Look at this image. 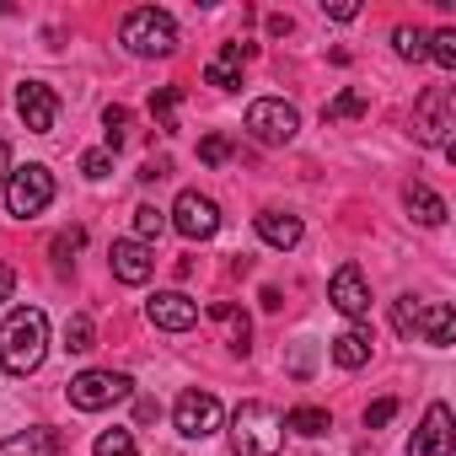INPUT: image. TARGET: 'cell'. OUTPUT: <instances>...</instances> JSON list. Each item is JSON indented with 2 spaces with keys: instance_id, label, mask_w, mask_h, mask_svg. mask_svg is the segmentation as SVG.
Here are the masks:
<instances>
[{
  "instance_id": "83f0119b",
  "label": "cell",
  "mask_w": 456,
  "mask_h": 456,
  "mask_svg": "<svg viewBox=\"0 0 456 456\" xmlns=\"http://www.w3.org/2000/svg\"><path fill=\"white\" fill-rule=\"evenodd\" d=\"M92 456H140V451H134V435L129 429H102L97 445H92Z\"/></svg>"
},
{
  "instance_id": "1f68e13d",
  "label": "cell",
  "mask_w": 456,
  "mask_h": 456,
  "mask_svg": "<svg viewBox=\"0 0 456 456\" xmlns=\"http://www.w3.org/2000/svg\"><path fill=\"white\" fill-rule=\"evenodd\" d=\"M392 328H397L403 338H413V333H419V301H413V296L392 301Z\"/></svg>"
},
{
  "instance_id": "d4e9b609",
  "label": "cell",
  "mask_w": 456,
  "mask_h": 456,
  "mask_svg": "<svg viewBox=\"0 0 456 456\" xmlns=\"http://www.w3.org/2000/svg\"><path fill=\"white\" fill-rule=\"evenodd\" d=\"M161 232H167V209L140 204V209H134V242H156Z\"/></svg>"
},
{
  "instance_id": "9c48e42d",
  "label": "cell",
  "mask_w": 456,
  "mask_h": 456,
  "mask_svg": "<svg viewBox=\"0 0 456 456\" xmlns=\"http://www.w3.org/2000/svg\"><path fill=\"white\" fill-rule=\"evenodd\" d=\"M172 424H177V435L183 440H209L215 429H220V397L215 392H183L177 397V408H172Z\"/></svg>"
},
{
  "instance_id": "ba28073f",
  "label": "cell",
  "mask_w": 456,
  "mask_h": 456,
  "mask_svg": "<svg viewBox=\"0 0 456 456\" xmlns=\"http://www.w3.org/2000/svg\"><path fill=\"white\" fill-rule=\"evenodd\" d=\"M167 225H172L177 237H188V242H209L220 232V204L209 193H199V188H183L177 204H172V215H167Z\"/></svg>"
},
{
  "instance_id": "9a60e30c",
  "label": "cell",
  "mask_w": 456,
  "mask_h": 456,
  "mask_svg": "<svg viewBox=\"0 0 456 456\" xmlns=\"http://www.w3.org/2000/svg\"><path fill=\"white\" fill-rule=\"evenodd\" d=\"M253 60V44H225L209 65H204V81L215 86V92H237L242 86V65Z\"/></svg>"
},
{
  "instance_id": "2e32d148",
  "label": "cell",
  "mask_w": 456,
  "mask_h": 456,
  "mask_svg": "<svg viewBox=\"0 0 456 456\" xmlns=\"http://www.w3.org/2000/svg\"><path fill=\"white\" fill-rule=\"evenodd\" d=\"M60 451H65V440L49 424H33V429H22L12 440H0V456H60Z\"/></svg>"
},
{
  "instance_id": "8992f818",
  "label": "cell",
  "mask_w": 456,
  "mask_h": 456,
  "mask_svg": "<svg viewBox=\"0 0 456 456\" xmlns=\"http://www.w3.org/2000/svg\"><path fill=\"white\" fill-rule=\"evenodd\" d=\"M242 124H248V134L258 145H290L296 129H301V113L285 97H258V102H248V118Z\"/></svg>"
},
{
  "instance_id": "4fadbf2b",
  "label": "cell",
  "mask_w": 456,
  "mask_h": 456,
  "mask_svg": "<svg viewBox=\"0 0 456 456\" xmlns=\"http://www.w3.org/2000/svg\"><path fill=\"white\" fill-rule=\"evenodd\" d=\"M108 264H113V280H118V285H145V280L156 274V253H151V242H134V237L113 242Z\"/></svg>"
},
{
  "instance_id": "f546056e",
  "label": "cell",
  "mask_w": 456,
  "mask_h": 456,
  "mask_svg": "<svg viewBox=\"0 0 456 456\" xmlns=\"http://www.w3.org/2000/svg\"><path fill=\"white\" fill-rule=\"evenodd\" d=\"M81 242H86V232H81V225H70V232H60V237L49 242V253H54V264L65 269V264H70V258L81 253Z\"/></svg>"
},
{
  "instance_id": "8fae6325",
  "label": "cell",
  "mask_w": 456,
  "mask_h": 456,
  "mask_svg": "<svg viewBox=\"0 0 456 456\" xmlns=\"http://www.w3.org/2000/svg\"><path fill=\"white\" fill-rule=\"evenodd\" d=\"M145 317H151V328H161V333H188V328L199 322V301H188L183 290H161V296L145 301Z\"/></svg>"
},
{
  "instance_id": "603a6c76",
  "label": "cell",
  "mask_w": 456,
  "mask_h": 456,
  "mask_svg": "<svg viewBox=\"0 0 456 456\" xmlns=\"http://www.w3.org/2000/svg\"><path fill=\"white\" fill-rule=\"evenodd\" d=\"M177 102H183V92H177V86H156V92H151V118H156V129H161V134H172V129H177Z\"/></svg>"
},
{
  "instance_id": "74e56055",
  "label": "cell",
  "mask_w": 456,
  "mask_h": 456,
  "mask_svg": "<svg viewBox=\"0 0 456 456\" xmlns=\"http://www.w3.org/2000/svg\"><path fill=\"white\" fill-rule=\"evenodd\" d=\"M6 177H12V145L0 140V188H6Z\"/></svg>"
},
{
  "instance_id": "7c38bea8",
  "label": "cell",
  "mask_w": 456,
  "mask_h": 456,
  "mask_svg": "<svg viewBox=\"0 0 456 456\" xmlns=\"http://www.w3.org/2000/svg\"><path fill=\"white\" fill-rule=\"evenodd\" d=\"M451 408L445 403H429L424 408V424L413 429V440H408V456H451Z\"/></svg>"
},
{
  "instance_id": "4dcf8cb0",
  "label": "cell",
  "mask_w": 456,
  "mask_h": 456,
  "mask_svg": "<svg viewBox=\"0 0 456 456\" xmlns=\"http://www.w3.org/2000/svg\"><path fill=\"white\" fill-rule=\"evenodd\" d=\"M429 60H435L440 70H456V33H451V28H440V33L429 38Z\"/></svg>"
},
{
  "instance_id": "d6a6232c",
  "label": "cell",
  "mask_w": 456,
  "mask_h": 456,
  "mask_svg": "<svg viewBox=\"0 0 456 456\" xmlns=\"http://www.w3.org/2000/svg\"><path fill=\"white\" fill-rule=\"evenodd\" d=\"M108 172H113V151H108V145H102V151H86V156H81V177H86V183H102Z\"/></svg>"
},
{
  "instance_id": "ac0fdd59",
  "label": "cell",
  "mask_w": 456,
  "mask_h": 456,
  "mask_svg": "<svg viewBox=\"0 0 456 456\" xmlns=\"http://www.w3.org/2000/svg\"><path fill=\"white\" fill-rule=\"evenodd\" d=\"M209 317L225 328V349H232V354H248V349H253V322H248V312H242V306L215 301V306H209Z\"/></svg>"
},
{
  "instance_id": "5b68a950",
  "label": "cell",
  "mask_w": 456,
  "mask_h": 456,
  "mask_svg": "<svg viewBox=\"0 0 456 456\" xmlns=\"http://www.w3.org/2000/svg\"><path fill=\"white\" fill-rule=\"evenodd\" d=\"M54 204V172L44 167V161H28V167H17L12 177H6V209L17 215V220H33V215H44Z\"/></svg>"
},
{
  "instance_id": "e0dca14e",
  "label": "cell",
  "mask_w": 456,
  "mask_h": 456,
  "mask_svg": "<svg viewBox=\"0 0 456 456\" xmlns=\"http://www.w3.org/2000/svg\"><path fill=\"white\" fill-rule=\"evenodd\" d=\"M258 237H264L274 253L301 248V215H290V209H264V215H258Z\"/></svg>"
},
{
  "instance_id": "6da1fadb",
  "label": "cell",
  "mask_w": 456,
  "mask_h": 456,
  "mask_svg": "<svg viewBox=\"0 0 456 456\" xmlns=\"http://www.w3.org/2000/svg\"><path fill=\"white\" fill-rule=\"evenodd\" d=\"M49 354V317L38 306H17L0 322V365L6 376H33Z\"/></svg>"
},
{
  "instance_id": "7a4b0ae2",
  "label": "cell",
  "mask_w": 456,
  "mask_h": 456,
  "mask_svg": "<svg viewBox=\"0 0 456 456\" xmlns=\"http://www.w3.org/2000/svg\"><path fill=\"white\" fill-rule=\"evenodd\" d=\"M285 445V424H280V408L274 403H242L232 413V451L237 456H280Z\"/></svg>"
},
{
  "instance_id": "484cf974",
  "label": "cell",
  "mask_w": 456,
  "mask_h": 456,
  "mask_svg": "<svg viewBox=\"0 0 456 456\" xmlns=\"http://www.w3.org/2000/svg\"><path fill=\"white\" fill-rule=\"evenodd\" d=\"M392 49H397V60H413V65L429 60V38H424L419 28H397V33H392Z\"/></svg>"
},
{
  "instance_id": "3957f363",
  "label": "cell",
  "mask_w": 456,
  "mask_h": 456,
  "mask_svg": "<svg viewBox=\"0 0 456 456\" xmlns=\"http://www.w3.org/2000/svg\"><path fill=\"white\" fill-rule=\"evenodd\" d=\"M118 44H124L134 60H167V54H177V22H172L167 12H156V6H140V12L124 17Z\"/></svg>"
},
{
  "instance_id": "f1b7e54d",
  "label": "cell",
  "mask_w": 456,
  "mask_h": 456,
  "mask_svg": "<svg viewBox=\"0 0 456 456\" xmlns=\"http://www.w3.org/2000/svg\"><path fill=\"white\" fill-rule=\"evenodd\" d=\"M102 134H108V151H118V145L129 140V108H118V102H113V108L102 113Z\"/></svg>"
},
{
  "instance_id": "277c9868",
  "label": "cell",
  "mask_w": 456,
  "mask_h": 456,
  "mask_svg": "<svg viewBox=\"0 0 456 456\" xmlns=\"http://www.w3.org/2000/svg\"><path fill=\"white\" fill-rule=\"evenodd\" d=\"M456 92L451 86H429L419 102H413V140L429 145V151H445L456 156Z\"/></svg>"
},
{
  "instance_id": "f35d334b",
  "label": "cell",
  "mask_w": 456,
  "mask_h": 456,
  "mask_svg": "<svg viewBox=\"0 0 456 456\" xmlns=\"http://www.w3.org/2000/svg\"><path fill=\"white\" fill-rule=\"evenodd\" d=\"M140 177H145V183H156V177H167V161H145V167H140Z\"/></svg>"
},
{
  "instance_id": "44dd1931",
  "label": "cell",
  "mask_w": 456,
  "mask_h": 456,
  "mask_svg": "<svg viewBox=\"0 0 456 456\" xmlns=\"http://www.w3.org/2000/svg\"><path fill=\"white\" fill-rule=\"evenodd\" d=\"M370 360V333L365 328H344L338 338H333V365L338 370H360Z\"/></svg>"
},
{
  "instance_id": "52a82bcc",
  "label": "cell",
  "mask_w": 456,
  "mask_h": 456,
  "mask_svg": "<svg viewBox=\"0 0 456 456\" xmlns=\"http://www.w3.org/2000/svg\"><path fill=\"white\" fill-rule=\"evenodd\" d=\"M129 392H134V381H129L124 370H81V376L65 387L70 408H81V413H102V408L124 403Z\"/></svg>"
},
{
  "instance_id": "cb8c5ba5",
  "label": "cell",
  "mask_w": 456,
  "mask_h": 456,
  "mask_svg": "<svg viewBox=\"0 0 456 456\" xmlns=\"http://www.w3.org/2000/svg\"><path fill=\"white\" fill-rule=\"evenodd\" d=\"M65 349H70V354H86V349H97V322H92L86 312H76V317L65 322Z\"/></svg>"
},
{
  "instance_id": "5bb4252c",
  "label": "cell",
  "mask_w": 456,
  "mask_h": 456,
  "mask_svg": "<svg viewBox=\"0 0 456 456\" xmlns=\"http://www.w3.org/2000/svg\"><path fill=\"white\" fill-rule=\"evenodd\" d=\"M328 296H333V306L349 317V322H360L365 312H370V285H365V274H360V264H344L338 274H333V285H328Z\"/></svg>"
},
{
  "instance_id": "e575fe53",
  "label": "cell",
  "mask_w": 456,
  "mask_h": 456,
  "mask_svg": "<svg viewBox=\"0 0 456 456\" xmlns=\"http://www.w3.org/2000/svg\"><path fill=\"white\" fill-rule=\"evenodd\" d=\"M392 419H397V403H392V397H381V403L365 408V429H381V424H392Z\"/></svg>"
},
{
  "instance_id": "836d02e7",
  "label": "cell",
  "mask_w": 456,
  "mask_h": 456,
  "mask_svg": "<svg viewBox=\"0 0 456 456\" xmlns=\"http://www.w3.org/2000/svg\"><path fill=\"white\" fill-rule=\"evenodd\" d=\"M225 156H232V140H225V134H204V140H199V161H204V167H220Z\"/></svg>"
},
{
  "instance_id": "d590c367",
  "label": "cell",
  "mask_w": 456,
  "mask_h": 456,
  "mask_svg": "<svg viewBox=\"0 0 456 456\" xmlns=\"http://www.w3.org/2000/svg\"><path fill=\"white\" fill-rule=\"evenodd\" d=\"M322 12H328L333 22H354V17H360V6H354V0H333V6H322Z\"/></svg>"
},
{
  "instance_id": "8d00e7d4",
  "label": "cell",
  "mask_w": 456,
  "mask_h": 456,
  "mask_svg": "<svg viewBox=\"0 0 456 456\" xmlns=\"http://www.w3.org/2000/svg\"><path fill=\"white\" fill-rule=\"evenodd\" d=\"M12 296H17V269L0 264V301H12Z\"/></svg>"
},
{
  "instance_id": "d6986e66",
  "label": "cell",
  "mask_w": 456,
  "mask_h": 456,
  "mask_svg": "<svg viewBox=\"0 0 456 456\" xmlns=\"http://www.w3.org/2000/svg\"><path fill=\"white\" fill-rule=\"evenodd\" d=\"M403 204H408V215H413L419 225H440V220H445V199H440L429 183H408V188H403Z\"/></svg>"
},
{
  "instance_id": "ffe728a7",
  "label": "cell",
  "mask_w": 456,
  "mask_h": 456,
  "mask_svg": "<svg viewBox=\"0 0 456 456\" xmlns=\"http://www.w3.org/2000/svg\"><path fill=\"white\" fill-rule=\"evenodd\" d=\"M419 333H424L435 349H445V344L456 338V317H451V306H445V301H429V306H419Z\"/></svg>"
},
{
  "instance_id": "7402d4cb",
  "label": "cell",
  "mask_w": 456,
  "mask_h": 456,
  "mask_svg": "<svg viewBox=\"0 0 456 456\" xmlns=\"http://www.w3.org/2000/svg\"><path fill=\"white\" fill-rule=\"evenodd\" d=\"M280 424L285 429H296V435H328L333 429V419H328V408H290V413H280Z\"/></svg>"
},
{
  "instance_id": "4316f807",
  "label": "cell",
  "mask_w": 456,
  "mask_h": 456,
  "mask_svg": "<svg viewBox=\"0 0 456 456\" xmlns=\"http://www.w3.org/2000/svg\"><path fill=\"white\" fill-rule=\"evenodd\" d=\"M360 113H365V92H338L322 108V124H344V118H360Z\"/></svg>"
},
{
  "instance_id": "30bf717a",
  "label": "cell",
  "mask_w": 456,
  "mask_h": 456,
  "mask_svg": "<svg viewBox=\"0 0 456 456\" xmlns=\"http://www.w3.org/2000/svg\"><path fill=\"white\" fill-rule=\"evenodd\" d=\"M17 113H22V124H28L33 134H49L54 118H60L54 86H49V81H22V86H17Z\"/></svg>"
}]
</instances>
